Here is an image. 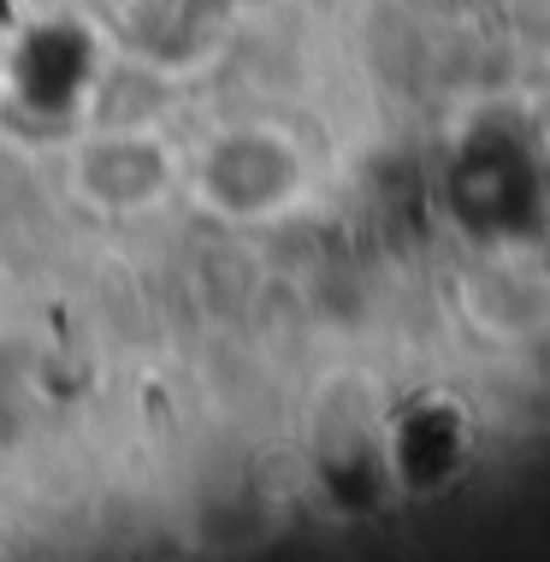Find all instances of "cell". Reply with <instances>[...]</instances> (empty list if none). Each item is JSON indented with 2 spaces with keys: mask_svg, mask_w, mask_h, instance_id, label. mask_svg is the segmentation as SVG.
Wrapping results in <instances>:
<instances>
[{
  "mask_svg": "<svg viewBox=\"0 0 550 562\" xmlns=\"http://www.w3.org/2000/svg\"><path fill=\"white\" fill-rule=\"evenodd\" d=\"M450 202L468 232L480 237H527L550 202V160L527 131L485 119L468 131L462 155L450 166Z\"/></svg>",
  "mask_w": 550,
  "mask_h": 562,
  "instance_id": "1",
  "label": "cell"
},
{
  "mask_svg": "<svg viewBox=\"0 0 550 562\" xmlns=\"http://www.w3.org/2000/svg\"><path fill=\"white\" fill-rule=\"evenodd\" d=\"M302 178H308V166H302L296 143L284 131L243 125V131L213 136L202 148V160H195V202L220 220L255 225V220H279L302 195Z\"/></svg>",
  "mask_w": 550,
  "mask_h": 562,
  "instance_id": "2",
  "label": "cell"
},
{
  "mask_svg": "<svg viewBox=\"0 0 550 562\" xmlns=\"http://www.w3.org/2000/svg\"><path fill=\"white\" fill-rule=\"evenodd\" d=\"M71 184L101 214H143L172 190V148L143 131H101L96 143L78 148Z\"/></svg>",
  "mask_w": 550,
  "mask_h": 562,
  "instance_id": "3",
  "label": "cell"
},
{
  "mask_svg": "<svg viewBox=\"0 0 550 562\" xmlns=\"http://www.w3.org/2000/svg\"><path fill=\"white\" fill-rule=\"evenodd\" d=\"M96 71H101L96 36L59 19L30 30L24 48L12 54V95H19V108L42 119H71L96 95Z\"/></svg>",
  "mask_w": 550,
  "mask_h": 562,
  "instance_id": "4",
  "label": "cell"
}]
</instances>
